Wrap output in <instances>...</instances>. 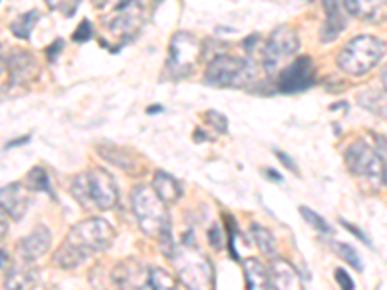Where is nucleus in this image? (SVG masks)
Here are the masks:
<instances>
[{"mask_svg":"<svg viewBox=\"0 0 387 290\" xmlns=\"http://www.w3.org/2000/svg\"><path fill=\"white\" fill-rule=\"evenodd\" d=\"M386 0H343L347 14L354 18H374L383 8Z\"/></svg>","mask_w":387,"mask_h":290,"instance_id":"6ab92c4d","label":"nucleus"},{"mask_svg":"<svg viewBox=\"0 0 387 290\" xmlns=\"http://www.w3.org/2000/svg\"><path fill=\"white\" fill-rule=\"evenodd\" d=\"M45 2H47V6L53 8V10H55V8H58V6H60V4H62L64 0H45Z\"/></svg>","mask_w":387,"mask_h":290,"instance_id":"c9c22d12","label":"nucleus"},{"mask_svg":"<svg viewBox=\"0 0 387 290\" xmlns=\"http://www.w3.org/2000/svg\"><path fill=\"white\" fill-rule=\"evenodd\" d=\"M173 263H175L176 277L182 284L188 289L205 290L212 289L213 284V271L212 263L207 262L204 254H200L194 244H182V246H175L173 252Z\"/></svg>","mask_w":387,"mask_h":290,"instance_id":"423d86ee","label":"nucleus"},{"mask_svg":"<svg viewBox=\"0 0 387 290\" xmlns=\"http://www.w3.org/2000/svg\"><path fill=\"white\" fill-rule=\"evenodd\" d=\"M207 121L212 122L213 126L217 128L219 134H225V132H227V118L223 116V114L215 113V111H209V113H207Z\"/></svg>","mask_w":387,"mask_h":290,"instance_id":"cd10ccee","label":"nucleus"},{"mask_svg":"<svg viewBox=\"0 0 387 290\" xmlns=\"http://www.w3.org/2000/svg\"><path fill=\"white\" fill-rule=\"evenodd\" d=\"M300 47L298 35L293 28L281 26L277 28L269 37V41L266 43V49H263V68L269 74L281 68L285 60H289L296 50Z\"/></svg>","mask_w":387,"mask_h":290,"instance_id":"6e6552de","label":"nucleus"},{"mask_svg":"<svg viewBox=\"0 0 387 290\" xmlns=\"http://www.w3.org/2000/svg\"><path fill=\"white\" fill-rule=\"evenodd\" d=\"M269 281L273 289L296 290L302 286V279L298 277L296 269L289 262H285L281 257H273L269 265Z\"/></svg>","mask_w":387,"mask_h":290,"instance_id":"2eb2a0df","label":"nucleus"},{"mask_svg":"<svg viewBox=\"0 0 387 290\" xmlns=\"http://www.w3.org/2000/svg\"><path fill=\"white\" fill-rule=\"evenodd\" d=\"M242 267H244V275H246L248 289H268V286H271L269 271L256 257H246L242 262Z\"/></svg>","mask_w":387,"mask_h":290,"instance_id":"a211bd4d","label":"nucleus"},{"mask_svg":"<svg viewBox=\"0 0 387 290\" xmlns=\"http://www.w3.org/2000/svg\"><path fill=\"white\" fill-rule=\"evenodd\" d=\"M29 206V196L21 184H8L0 188V209L10 219L20 221Z\"/></svg>","mask_w":387,"mask_h":290,"instance_id":"ddd939ff","label":"nucleus"},{"mask_svg":"<svg viewBox=\"0 0 387 290\" xmlns=\"http://www.w3.org/2000/svg\"><path fill=\"white\" fill-rule=\"evenodd\" d=\"M383 180H386V184H387V167H386V172H383Z\"/></svg>","mask_w":387,"mask_h":290,"instance_id":"a19ab883","label":"nucleus"},{"mask_svg":"<svg viewBox=\"0 0 387 290\" xmlns=\"http://www.w3.org/2000/svg\"><path fill=\"white\" fill-rule=\"evenodd\" d=\"M347 169L354 177L368 178V180H380L381 178V157L374 151L368 143L352 142L345 151Z\"/></svg>","mask_w":387,"mask_h":290,"instance_id":"1a4fd4ad","label":"nucleus"},{"mask_svg":"<svg viewBox=\"0 0 387 290\" xmlns=\"http://www.w3.org/2000/svg\"><path fill=\"white\" fill-rule=\"evenodd\" d=\"M113 281L119 286H134V289L149 286L148 271H143V267L134 260L119 263L113 271Z\"/></svg>","mask_w":387,"mask_h":290,"instance_id":"dca6fc26","label":"nucleus"},{"mask_svg":"<svg viewBox=\"0 0 387 290\" xmlns=\"http://www.w3.org/2000/svg\"><path fill=\"white\" fill-rule=\"evenodd\" d=\"M26 186L33 191H49L50 194V178L41 167H33L26 177Z\"/></svg>","mask_w":387,"mask_h":290,"instance_id":"4be33fe9","label":"nucleus"},{"mask_svg":"<svg viewBox=\"0 0 387 290\" xmlns=\"http://www.w3.org/2000/svg\"><path fill=\"white\" fill-rule=\"evenodd\" d=\"M333 250H335V254H337L339 257H343L351 267H354L356 271H362L360 255L356 250L352 248V246H349V244H345V242H335V244H333Z\"/></svg>","mask_w":387,"mask_h":290,"instance_id":"b1692460","label":"nucleus"},{"mask_svg":"<svg viewBox=\"0 0 387 290\" xmlns=\"http://www.w3.org/2000/svg\"><path fill=\"white\" fill-rule=\"evenodd\" d=\"M50 240H53V238H50L49 228L39 225L33 233L28 234V236H23V238L18 242L16 252H18V255H20V260L23 263H33L49 252Z\"/></svg>","mask_w":387,"mask_h":290,"instance_id":"9b49d317","label":"nucleus"},{"mask_svg":"<svg viewBox=\"0 0 387 290\" xmlns=\"http://www.w3.org/2000/svg\"><path fill=\"white\" fill-rule=\"evenodd\" d=\"M209 242H212V246L215 250H221L223 248V236H221V227H215L212 228V233H209Z\"/></svg>","mask_w":387,"mask_h":290,"instance_id":"c756f323","label":"nucleus"},{"mask_svg":"<svg viewBox=\"0 0 387 290\" xmlns=\"http://www.w3.org/2000/svg\"><path fill=\"white\" fill-rule=\"evenodd\" d=\"M335 279H337V283L341 289H347V290L354 289V281H352L351 277H349V273H345L343 269L335 271Z\"/></svg>","mask_w":387,"mask_h":290,"instance_id":"c85d7f7f","label":"nucleus"},{"mask_svg":"<svg viewBox=\"0 0 387 290\" xmlns=\"http://www.w3.org/2000/svg\"><path fill=\"white\" fill-rule=\"evenodd\" d=\"M36 273L37 271L14 269L6 277V286L8 289H29L37 283Z\"/></svg>","mask_w":387,"mask_h":290,"instance_id":"5701e85b","label":"nucleus"},{"mask_svg":"<svg viewBox=\"0 0 387 290\" xmlns=\"http://www.w3.org/2000/svg\"><path fill=\"white\" fill-rule=\"evenodd\" d=\"M153 190L157 196L165 201V203H175L182 198V186L175 177H170L167 172H155L153 178Z\"/></svg>","mask_w":387,"mask_h":290,"instance_id":"f3484780","label":"nucleus"},{"mask_svg":"<svg viewBox=\"0 0 387 290\" xmlns=\"http://www.w3.org/2000/svg\"><path fill=\"white\" fill-rule=\"evenodd\" d=\"M4 215H6V213L0 211V240L6 236V233H8V223H6V217H4Z\"/></svg>","mask_w":387,"mask_h":290,"instance_id":"72a5a7b5","label":"nucleus"},{"mask_svg":"<svg viewBox=\"0 0 387 290\" xmlns=\"http://www.w3.org/2000/svg\"><path fill=\"white\" fill-rule=\"evenodd\" d=\"M383 55H386V43L380 41L378 37L360 35L343 47V50L339 52L337 64L345 74L352 78H360L372 70L374 66H378Z\"/></svg>","mask_w":387,"mask_h":290,"instance_id":"f03ea898","label":"nucleus"},{"mask_svg":"<svg viewBox=\"0 0 387 290\" xmlns=\"http://www.w3.org/2000/svg\"><path fill=\"white\" fill-rule=\"evenodd\" d=\"M148 283L151 289H175L176 279L175 277H170L167 271L153 267V269L148 273Z\"/></svg>","mask_w":387,"mask_h":290,"instance_id":"393cba45","label":"nucleus"},{"mask_svg":"<svg viewBox=\"0 0 387 290\" xmlns=\"http://www.w3.org/2000/svg\"><path fill=\"white\" fill-rule=\"evenodd\" d=\"M37 20H39V12H37V10H29V12L18 16V18L12 21L10 31H12L18 39H29V37H31V31L36 28Z\"/></svg>","mask_w":387,"mask_h":290,"instance_id":"aec40b11","label":"nucleus"},{"mask_svg":"<svg viewBox=\"0 0 387 290\" xmlns=\"http://www.w3.org/2000/svg\"><path fill=\"white\" fill-rule=\"evenodd\" d=\"M256 76H258V68L252 60L221 55V57L213 58L207 66L205 82L213 87L240 89V87H246V85L252 84Z\"/></svg>","mask_w":387,"mask_h":290,"instance_id":"39448f33","label":"nucleus"},{"mask_svg":"<svg viewBox=\"0 0 387 290\" xmlns=\"http://www.w3.org/2000/svg\"><path fill=\"white\" fill-rule=\"evenodd\" d=\"M62 47H64L62 39H57V43H53L49 49H47V57H49V60H55Z\"/></svg>","mask_w":387,"mask_h":290,"instance_id":"7c9ffc66","label":"nucleus"},{"mask_svg":"<svg viewBox=\"0 0 387 290\" xmlns=\"http://www.w3.org/2000/svg\"><path fill=\"white\" fill-rule=\"evenodd\" d=\"M341 223H343V225H345V228H347V230H349V233H352V234H354V236H359L360 240H364V242H366L368 246H372V244H370V240H368V238H366V234H364V233H360L359 228L354 227V225H351V223H347V221H341Z\"/></svg>","mask_w":387,"mask_h":290,"instance_id":"2f4dec72","label":"nucleus"},{"mask_svg":"<svg viewBox=\"0 0 387 290\" xmlns=\"http://www.w3.org/2000/svg\"><path fill=\"white\" fill-rule=\"evenodd\" d=\"M277 157H279L283 163H285V167H289V169L293 170L295 174H298V169H296V164L293 163V159H290V157H287L285 153H281V151H277Z\"/></svg>","mask_w":387,"mask_h":290,"instance_id":"473e14b6","label":"nucleus"},{"mask_svg":"<svg viewBox=\"0 0 387 290\" xmlns=\"http://www.w3.org/2000/svg\"><path fill=\"white\" fill-rule=\"evenodd\" d=\"M132 207L141 233L148 234L149 238H161L163 234L170 230L167 203L163 201L157 191L148 186H138L132 191Z\"/></svg>","mask_w":387,"mask_h":290,"instance_id":"7ed1b4c3","label":"nucleus"},{"mask_svg":"<svg viewBox=\"0 0 387 290\" xmlns=\"http://www.w3.org/2000/svg\"><path fill=\"white\" fill-rule=\"evenodd\" d=\"M266 174H268L269 178H275V182H281V180H283L281 174H277L275 170H266Z\"/></svg>","mask_w":387,"mask_h":290,"instance_id":"e433bc0d","label":"nucleus"},{"mask_svg":"<svg viewBox=\"0 0 387 290\" xmlns=\"http://www.w3.org/2000/svg\"><path fill=\"white\" fill-rule=\"evenodd\" d=\"M93 35V28L92 23L87 20H84L80 26H77V29L74 31V35H72V41L74 43H85L89 41Z\"/></svg>","mask_w":387,"mask_h":290,"instance_id":"bb28decb","label":"nucleus"},{"mask_svg":"<svg viewBox=\"0 0 387 290\" xmlns=\"http://www.w3.org/2000/svg\"><path fill=\"white\" fill-rule=\"evenodd\" d=\"M316 82V66L310 57L296 58L279 76L277 87L283 93H300L310 89Z\"/></svg>","mask_w":387,"mask_h":290,"instance_id":"9d476101","label":"nucleus"},{"mask_svg":"<svg viewBox=\"0 0 387 290\" xmlns=\"http://www.w3.org/2000/svg\"><path fill=\"white\" fill-rule=\"evenodd\" d=\"M250 233H252L254 242L260 248L261 254L269 255V257L275 255V252H277V242H275V236L269 233L268 228H263L261 225H252Z\"/></svg>","mask_w":387,"mask_h":290,"instance_id":"412c9836","label":"nucleus"},{"mask_svg":"<svg viewBox=\"0 0 387 290\" xmlns=\"http://www.w3.org/2000/svg\"><path fill=\"white\" fill-rule=\"evenodd\" d=\"M300 215H302L304 219H306V223H310L312 227L316 228V230H320V233H324V234H329L331 233V228L329 225L325 223L317 213H314L312 209H308V207H300Z\"/></svg>","mask_w":387,"mask_h":290,"instance_id":"a878e982","label":"nucleus"},{"mask_svg":"<svg viewBox=\"0 0 387 290\" xmlns=\"http://www.w3.org/2000/svg\"><path fill=\"white\" fill-rule=\"evenodd\" d=\"M325 8V23L322 29V39L329 43L337 39L339 33L347 28V10L343 6V0H324Z\"/></svg>","mask_w":387,"mask_h":290,"instance_id":"4468645a","label":"nucleus"},{"mask_svg":"<svg viewBox=\"0 0 387 290\" xmlns=\"http://www.w3.org/2000/svg\"><path fill=\"white\" fill-rule=\"evenodd\" d=\"M114 240L113 227L105 219H87L72 228L53 262L62 269H76L93 254L107 250Z\"/></svg>","mask_w":387,"mask_h":290,"instance_id":"f257e3e1","label":"nucleus"},{"mask_svg":"<svg viewBox=\"0 0 387 290\" xmlns=\"http://www.w3.org/2000/svg\"><path fill=\"white\" fill-rule=\"evenodd\" d=\"M381 84H383V89L387 91V66L383 68V72H381Z\"/></svg>","mask_w":387,"mask_h":290,"instance_id":"4c0bfd02","label":"nucleus"},{"mask_svg":"<svg viewBox=\"0 0 387 290\" xmlns=\"http://www.w3.org/2000/svg\"><path fill=\"white\" fill-rule=\"evenodd\" d=\"M6 68L10 74V82L14 85H26L39 74V64L31 52L16 50L6 58Z\"/></svg>","mask_w":387,"mask_h":290,"instance_id":"f8f14e48","label":"nucleus"},{"mask_svg":"<svg viewBox=\"0 0 387 290\" xmlns=\"http://www.w3.org/2000/svg\"><path fill=\"white\" fill-rule=\"evenodd\" d=\"M6 262H8L6 254H4V252H0V267H4V265H6Z\"/></svg>","mask_w":387,"mask_h":290,"instance_id":"ea45409f","label":"nucleus"},{"mask_svg":"<svg viewBox=\"0 0 387 290\" xmlns=\"http://www.w3.org/2000/svg\"><path fill=\"white\" fill-rule=\"evenodd\" d=\"M72 194L82 206H95L99 209H113L119 201V188L114 178L103 169L87 174H77L72 182Z\"/></svg>","mask_w":387,"mask_h":290,"instance_id":"20e7f679","label":"nucleus"},{"mask_svg":"<svg viewBox=\"0 0 387 290\" xmlns=\"http://www.w3.org/2000/svg\"><path fill=\"white\" fill-rule=\"evenodd\" d=\"M26 142H29V138H20V140H14V142L6 143V149H12L14 145H21V143H26Z\"/></svg>","mask_w":387,"mask_h":290,"instance_id":"f704fd0d","label":"nucleus"},{"mask_svg":"<svg viewBox=\"0 0 387 290\" xmlns=\"http://www.w3.org/2000/svg\"><path fill=\"white\" fill-rule=\"evenodd\" d=\"M4 66H6V60L2 57V47H0V74L4 72Z\"/></svg>","mask_w":387,"mask_h":290,"instance_id":"58836bf2","label":"nucleus"},{"mask_svg":"<svg viewBox=\"0 0 387 290\" xmlns=\"http://www.w3.org/2000/svg\"><path fill=\"white\" fill-rule=\"evenodd\" d=\"M202 55V43L186 31L175 33L169 47V70L176 78L188 76Z\"/></svg>","mask_w":387,"mask_h":290,"instance_id":"0eeeda50","label":"nucleus"}]
</instances>
